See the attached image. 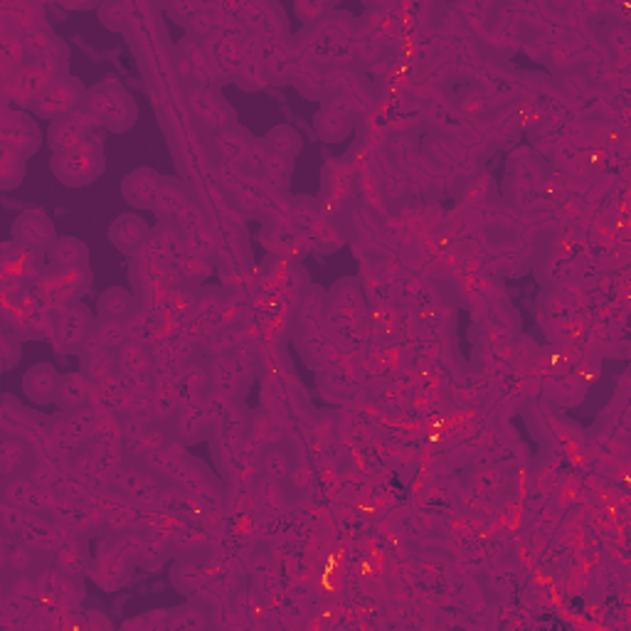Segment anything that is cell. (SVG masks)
Here are the masks:
<instances>
[{"label": "cell", "mask_w": 631, "mask_h": 631, "mask_svg": "<svg viewBox=\"0 0 631 631\" xmlns=\"http://www.w3.org/2000/svg\"><path fill=\"white\" fill-rule=\"evenodd\" d=\"M97 126H99V121L94 119L87 109L72 111V114L52 121V126H50L52 151L60 153V151H67V148L77 146V143L87 141L89 136H94Z\"/></svg>", "instance_id": "7"}, {"label": "cell", "mask_w": 631, "mask_h": 631, "mask_svg": "<svg viewBox=\"0 0 631 631\" xmlns=\"http://www.w3.org/2000/svg\"><path fill=\"white\" fill-rule=\"evenodd\" d=\"M23 166H25V158L15 156V153L3 151V190H13L15 185L23 183Z\"/></svg>", "instance_id": "16"}, {"label": "cell", "mask_w": 631, "mask_h": 631, "mask_svg": "<svg viewBox=\"0 0 631 631\" xmlns=\"http://www.w3.org/2000/svg\"><path fill=\"white\" fill-rule=\"evenodd\" d=\"M42 136L40 126L30 114L23 111H8L3 119V151L28 158L40 148Z\"/></svg>", "instance_id": "6"}, {"label": "cell", "mask_w": 631, "mask_h": 631, "mask_svg": "<svg viewBox=\"0 0 631 631\" xmlns=\"http://www.w3.org/2000/svg\"><path fill=\"white\" fill-rule=\"evenodd\" d=\"M89 397V380L82 373H72L62 378L60 390H57V405L65 407V410H74L82 402H87Z\"/></svg>", "instance_id": "15"}, {"label": "cell", "mask_w": 631, "mask_h": 631, "mask_svg": "<svg viewBox=\"0 0 631 631\" xmlns=\"http://www.w3.org/2000/svg\"><path fill=\"white\" fill-rule=\"evenodd\" d=\"M84 99H87V94H84L82 82L72 77H62L37 94L33 99V111L35 116H42V119L57 121L62 116L72 114V111L82 109Z\"/></svg>", "instance_id": "3"}, {"label": "cell", "mask_w": 631, "mask_h": 631, "mask_svg": "<svg viewBox=\"0 0 631 631\" xmlns=\"http://www.w3.org/2000/svg\"><path fill=\"white\" fill-rule=\"evenodd\" d=\"M82 109H87L99 121V126H106L114 134H124L139 119V106L134 97L116 79H104L102 84L89 89Z\"/></svg>", "instance_id": "1"}, {"label": "cell", "mask_w": 631, "mask_h": 631, "mask_svg": "<svg viewBox=\"0 0 631 631\" xmlns=\"http://www.w3.org/2000/svg\"><path fill=\"white\" fill-rule=\"evenodd\" d=\"M62 385V375L57 373L55 365L40 363L25 373L23 378V390L35 405H50L57 400V390Z\"/></svg>", "instance_id": "9"}, {"label": "cell", "mask_w": 631, "mask_h": 631, "mask_svg": "<svg viewBox=\"0 0 631 631\" xmlns=\"http://www.w3.org/2000/svg\"><path fill=\"white\" fill-rule=\"evenodd\" d=\"M97 311H99V321L124 323L126 318H131V314L136 311V299L126 289L111 286V289H106L104 294L99 296Z\"/></svg>", "instance_id": "13"}, {"label": "cell", "mask_w": 631, "mask_h": 631, "mask_svg": "<svg viewBox=\"0 0 631 631\" xmlns=\"http://www.w3.org/2000/svg\"><path fill=\"white\" fill-rule=\"evenodd\" d=\"M94 316L84 304H70L57 311L55 316V341L57 348L74 353L92 338Z\"/></svg>", "instance_id": "4"}, {"label": "cell", "mask_w": 631, "mask_h": 631, "mask_svg": "<svg viewBox=\"0 0 631 631\" xmlns=\"http://www.w3.org/2000/svg\"><path fill=\"white\" fill-rule=\"evenodd\" d=\"M3 348H5V355H8V358H5V370H10L15 360L20 358V341H15V338L8 333V336L3 338Z\"/></svg>", "instance_id": "17"}, {"label": "cell", "mask_w": 631, "mask_h": 631, "mask_svg": "<svg viewBox=\"0 0 631 631\" xmlns=\"http://www.w3.org/2000/svg\"><path fill=\"white\" fill-rule=\"evenodd\" d=\"M13 237L23 249L40 254L57 242V232L45 210H25L15 217Z\"/></svg>", "instance_id": "5"}, {"label": "cell", "mask_w": 631, "mask_h": 631, "mask_svg": "<svg viewBox=\"0 0 631 631\" xmlns=\"http://www.w3.org/2000/svg\"><path fill=\"white\" fill-rule=\"evenodd\" d=\"M47 262L52 264V272H62V269H77L87 267L89 249L77 237H62L55 245L47 249Z\"/></svg>", "instance_id": "12"}, {"label": "cell", "mask_w": 631, "mask_h": 631, "mask_svg": "<svg viewBox=\"0 0 631 631\" xmlns=\"http://www.w3.org/2000/svg\"><path fill=\"white\" fill-rule=\"evenodd\" d=\"M116 370V358L106 346H94L92 351L84 353L82 375L89 383H102Z\"/></svg>", "instance_id": "14"}, {"label": "cell", "mask_w": 631, "mask_h": 631, "mask_svg": "<svg viewBox=\"0 0 631 631\" xmlns=\"http://www.w3.org/2000/svg\"><path fill=\"white\" fill-rule=\"evenodd\" d=\"M104 143L97 136L52 156V173L67 188H84L104 173Z\"/></svg>", "instance_id": "2"}, {"label": "cell", "mask_w": 631, "mask_h": 631, "mask_svg": "<svg viewBox=\"0 0 631 631\" xmlns=\"http://www.w3.org/2000/svg\"><path fill=\"white\" fill-rule=\"evenodd\" d=\"M148 237V222L134 212H124L109 227V240L124 254H134Z\"/></svg>", "instance_id": "10"}, {"label": "cell", "mask_w": 631, "mask_h": 631, "mask_svg": "<svg viewBox=\"0 0 631 631\" xmlns=\"http://www.w3.org/2000/svg\"><path fill=\"white\" fill-rule=\"evenodd\" d=\"M158 193H161V176L156 171H151V168L134 171L124 180V198L139 210L153 208Z\"/></svg>", "instance_id": "11"}, {"label": "cell", "mask_w": 631, "mask_h": 631, "mask_svg": "<svg viewBox=\"0 0 631 631\" xmlns=\"http://www.w3.org/2000/svg\"><path fill=\"white\" fill-rule=\"evenodd\" d=\"M45 277V299L52 301L57 311L70 304H77V299L87 291L89 281H92L87 267L62 269V272H50Z\"/></svg>", "instance_id": "8"}]
</instances>
